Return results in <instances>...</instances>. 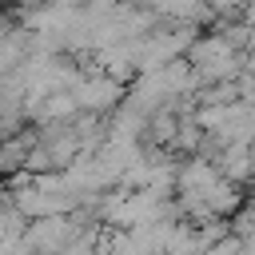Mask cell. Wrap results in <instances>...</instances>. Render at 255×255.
I'll list each match as a JSON object with an SVG mask.
<instances>
[{
	"label": "cell",
	"mask_w": 255,
	"mask_h": 255,
	"mask_svg": "<svg viewBox=\"0 0 255 255\" xmlns=\"http://www.w3.org/2000/svg\"><path fill=\"white\" fill-rule=\"evenodd\" d=\"M76 100H80V112H100V116H112L120 104H124V84L120 80H112V76H104V72H96V76H84L76 88Z\"/></svg>",
	"instance_id": "obj_1"
},
{
	"label": "cell",
	"mask_w": 255,
	"mask_h": 255,
	"mask_svg": "<svg viewBox=\"0 0 255 255\" xmlns=\"http://www.w3.org/2000/svg\"><path fill=\"white\" fill-rule=\"evenodd\" d=\"M251 155H255V143H251Z\"/></svg>",
	"instance_id": "obj_2"
}]
</instances>
